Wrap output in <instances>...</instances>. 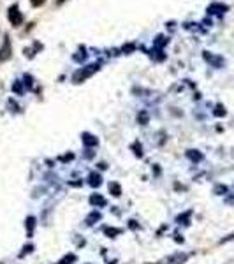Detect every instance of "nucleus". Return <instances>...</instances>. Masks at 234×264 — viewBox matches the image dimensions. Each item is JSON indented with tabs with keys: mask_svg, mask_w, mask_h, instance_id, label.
Returning <instances> with one entry per match:
<instances>
[{
	"mask_svg": "<svg viewBox=\"0 0 234 264\" xmlns=\"http://www.w3.org/2000/svg\"><path fill=\"white\" fill-rule=\"evenodd\" d=\"M99 67L97 66H90V69H85V70H78L74 74V81L76 83H81V79H86L88 76H92Z\"/></svg>",
	"mask_w": 234,
	"mask_h": 264,
	"instance_id": "2",
	"label": "nucleus"
},
{
	"mask_svg": "<svg viewBox=\"0 0 234 264\" xmlns=\"http://www.w3.org/2000/svg\"><path fill=\"white\" fill-rule=\"evenodd\" d=\"M90 183H92L93 187H95V185H99V183H101V176H99V175H90Z\"/></svg>",
	"mask_w": 234,
	"mask_h": 264,
	"instance_id": "7",
	"label": "nucleus"
},
{
	"mask_svg": "<svg viewBox=\"0 0 234 264\" xmlns=\"http://www.w3.org/2000/svg\"><path fill=\"white\" fill-rule=\"evenodd\" d=\"M9 20H11V23H13V26H20V25H21L23 16H21V13H20L18 5H13V7L9 9Z\"/></svg>",
	"mask_w": 234,
	"mask_h": 264,
	"instance_id": "1",
	"label": "nucleus"
},
{
	"mask_svg": "<svg viewBox=\"0 0 234 264\" xmlns=\"http://www.w3.org/2000/svg\"><path fill=\"white\" fill-rule=\"evenodd\" d=\"M83 141H85V143H86V145H88V146L97 145V139H95V137H93V136H90V134H85V136H83Z\"/></svg>",
	"mask_w": 234,
	"mask_h": 264,
	"instance_id": "5",
	"label": "nucleus"
},
{
	"mask_svg": "<svg viewBox=\"0 0 234 264\" xmlns=\"http://www.w3.org/2000/svg\"><path fill=\"white\" fill-rule=\"evenodd\" d=\"M32 2V5H34V7H39V5H43L46 2V0H30Z\"/></svg>",
	"mask_w": 234,
	"mask_h": 264,
	"instance_id": "8",
	"label": "nucleus"
},
{
	"mask_svg": "<svg viewBox=\"0 0 234 264\" xmlns=\"http://www.w3.org/2000/svg\"><path fill=\"white\" fill-rule=\"evenodd\" d=\"M9 57H11V44H9V41L5 39L4 46H2V49H0V62H5Z\"/></svg>",
	"mask_w": 234,
	"mask_h": 264,
	"instance_id": "3",
	"label": "nucleus"
},
{
	"mask_svg": "<svg viewBox=\"0 0 234 264\" xmlns=\"http://www.w3.org/2000/svg\"><path fill=\"white\" fill-rule=\"evenodd\" d=\"M190 155V158H194V160H199V158H201V155H197V154H189Z\"/></svg>",
	"mask_w": 234,
	"mask_h": 264,
	"instance_id": "10",
	"label": "nucleus"
},
{
	"mask_svg": "<svg viewBox=\"0 0 234 264\" xmlns=\"http://www.w3.org/2000/svg\"><path fill=\"white\" fill-rule=\"evenodd\" d=\"M90 202H92V204H99V206H104V204H106V201H104L101 196H92V198H90Z\"/></svg>",
	"mask_w": 234,
	"mask_h": 264,
	"instance_id": "4",
	"label": "nucleus"
},
{
	"mask_svg": "<svg viewBox=\"0 0 234 264\" xmlns=\"http://www.w3.org/2000/svg\"><path fill=\"white\" fill-rule=\"evenodd\" d=\"M106 233L107 234H116L118 233V229H106Z\"/></svg>",
	"mask_w": 234,
	"mask_h": 264,
	"instance_id": "9",
	"label": "nucleus"
},
{
	"mask_svg": "<svg viewBox=\"0 0 234 264\" xmlns=\"http://www.w3.org/2000/svg\"><path fill=\"white\" fill-rule=\"evenodd\" d=\"M109 190L113 192V196H116V198H118L120 194H122V189H120L118 183H109Z\"/></svg>",
	"mask_w": 234,
	"mask_h": 264,
	"instance_id": "6",
	"label": "nucleus"
}]
</instances>
